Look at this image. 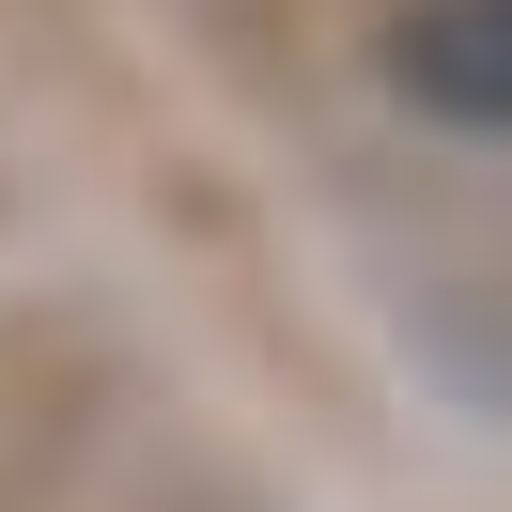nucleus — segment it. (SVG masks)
I'll return each instance as SVG.
<instances>
[{"mask_svg":"<svg viewBox=\"0 0 512 512\" xmlns=\"http://www.w3.org/2000/svg\"><path fill=\"white\" fill-rule=\"evenodd\" d=\"M404 78L450 109H512V0H435L404 16Z\"/></svg>","mask_w":512,"mask_h":512,"instance_id":"obj_1","label":"nucleus"}]
</instances>
